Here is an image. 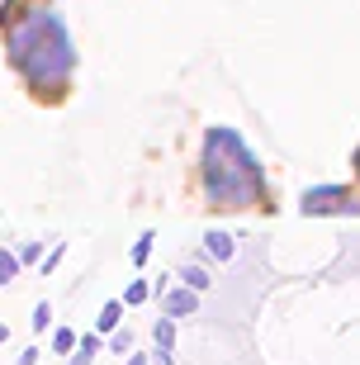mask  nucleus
Instances as JSON below:
<instances>
[{"label":"nucleus","mask_w":360,"mask_h":365,"mask_svg":"<svg viewBox=\"0 0 360 365\" xmlns=\"http://www.w3.org/2000/svg\"><path fill=\"white\" fill-rule=\"evenodd\" d=\"M10 62L29 86L53 91L76 67V43H71L67 24L53 10H38V14H29V19H19L10 29Z\"/></svg>","instance_id":"nucleus-1"},{"label":"nucleus","mask_w":360,"mask_h":365,"mask_svg":"<svg viewBox=\"0 0 360 365\" xmlns=\"http://www.w3.org/2000/svg\"><path fill=\"white\" fill-rule=\"evenodd\" d=\"M204 195L214 209H247L266 195V180H261L252 148L232 128L204 133Z\"/></svg>","instance_id":"nucleus-2"},{"label":"nucleus","mask_w":360,"mask_h":365,"mask_svg":"<svg viewBox=\"0 0 360 365\" xmlns=\"http://www.w3.org/2000/svg\"><path fill=\"white\" fill-rule=\"evenodd\" d=\"M308 218H318V214H360V195L346 185H318V190H308L304 204H299Z\"/></svg>","instance_id":"nucleus-3"},{"label":"nucleus","mask_w":360,"mask_h":365,"mask_svg":"<svg viewBox=\"0 0 360 365\" xmlns=\"http://www.w3.org/2000/svg\"><path fill=\"white\" fill-rule=\"evenodd\" d=\"M200 309V289H171V294H166V318H175V323H180V318H190V313Z\"/></svg>","instance_id":"nucleus-4"},{"label":"nucleus","mask_w":360,"mask_h":365,"mask_svg":"<svg viewBox=\"0 0 360 365\" xmlns=\"http://www.w3.org/2000/svg\"><path fill=\"white\" fill-rule=\"evenodd\" d=\"M204 252H209L214 261H232V252H237V247H232V237H227V232H204Z\"/></svg>","instance_id":"nucleus-5"},{"label":"nucleus","mask_w":360,"mask_h":365,"mask_svg":"<svg viewBox=\"0 0 360 365\" xmlns=\"http://www.w3.org/2000/svg\"><path fill=\"white\" fill-rule=\"evenodd\" d=\"M152 341H157V351H171L175 346V318H161L157 332H152Z\"/></svg>","instance_id":"nucleus-6"},{"label":"nucleus","mask_w":360,"mask_h":365,"mask_svg":"<svg viewBox=\"0 0 360 365\" xmlns=\"http://www.w3.org/2000/svg\"><path fill=\"white\" fill-rule=\"evenodd\" d=\"M119 313H123V299L105 304V309H100V318H95V327H100V332H114V323H119Z\"/></svg>","instance_id":"nucleus-7"},{"label":"nucleus","mask_w":360,"mask_h":365,"mask_svg":"<svg viewBox=\"0 0 360 365\" xmlns=\"http://www.w3.org/2000/svg\"><path fill=\"white\" fill-rule=\"evenodd\" d=\"M95 351H100V337H81V346H76V356H71L67 365H91L95 361Z\"/></svg>","instance_id":"nucleus-8"},{"label":"nucleus","mask_w":360,"mask_h":365,"mask_svg":"<svg viewBox=\"0 0 360 365\" xmlns=\"http://www.w3.org/2000/svg\"><path fill=\"white\" fill-rule=\"evenodd\" d=\"M76 346H81V341H76V332H71V327H57V332H53V351L67 356V351H76Z\"/></svg>","instance_id":"nucleus-9"},{"label":"nucleus","mask_w":360,"mask_h":365,"mask_svg":"<svg viewBox=\"0 0 360 365\" xmlns=\"http://www.w3.org/2000/svg\"><path fill=\"white\" fill-rule=\"evenodd\" d=\"M180 280H185L190 289H200V294H204V289H209V284H214V280H209V275L200 271V266H185V271H180Z\"/></svg>","instance_id":"nucleus-10"},{"label":"nucleus","mask_w":360,"mask_h":365,"mask_svg":"<svg viewBox=\"0 0 360 365\" xmlns=\"http://www.w3.org/2000/svg\"><path fill=\"white\" fill-rule=\"evenodd\" d=\"M147 294H152V289H147V280H133L128 289H123V304H143Z\"/></svg>","instance_id":"nucleus-11"},{"label":"nucleus","mask_w":360,"mask_h":365,"mask_svg":"<svg viewBox=\"0 0 360 365\" xmlns=\"http://www.w3.org/2000/svg\"><path fill=\"white\" fill-rule=\"evenodd\" d=\"M147 257H152V232H143V237L133 242V261L138 266H147Z\"/></svg>","instance_id":"nucleus-12"},{"label":"nucleus","mask_w":360,"mask_h":365,"mask_svg":"<svg viewBox=\"0 0 360 365\" xmlns=\"http://www.w3.org/2000/svg\"><path fill=\"white\" fill-rule=\"evenodd\" d=\"M14 271H19V261H14L10 252H0V284H10V280H14Z\"/></svg>","instance_id":"nucleus-13"},{"label":"nucleus","mask_w":360,"mask_h":365,"mask_svg":"<svg viewBox=\"0 0 360 365\" xmlns=\"http://www.w3.org/2000/svg\"><path fill=\"white\" fill-rule=\"evenodd\" d=\"M34 327H53V309H48V304L34 309Z\"/></svg>","instance_id":"nucleus-14"},{"label":"nucleus","mask_w":360,"mask_h":365,"mask_svg":"<svg viewBox=\"0 0 360 365\" xmlns=\"http://www.w3.org/2000/svg\"><path fill=\"white\" fill-rule=\"evenodd\" d=\"M19 261H24V266H34V261H38V242H29V247H19Z\"/></svg>","instance_id":"nucleus-15"},{"label":"nucleus","mask_w":360,"mask_h":365,"mask_svg":"<svg viewBox=\"0 0 360 365\" xmlns=\"http://www.w3.org/2000/svg\"><path fill=\"white\" fill-rule=\"evenodd\" d=\"M14 365H38V346H29V351L14 356Z\"/></svg>","instance_id":"nucleus-16"},{"label":"nucleus","mask_w":360,"mask_h":365,"mask_svg":"<svg viewBox=\"0 0 360 365\" xmlns=\"http://www.w3.org/2000/svg\"><path fill=\"white\" fill-rule=\"evenodd\" d=\"M128 365H147V356H128Z\"/></svg>","instance_id":"nucleus-17"},{"label":"nucleus","mask_w":360,"mask_h":365,"mask_svg":"<svg viewBox=\"0 0 360 365\" xmlns=\"http://www.w3.org/2000/svg\"><path fill=\"white\" fill-rule=\"evenodd\" d=\"M5 337H10V327H5V323H0V341H5Z\"/></svg>","instance_id":"nucleus-18"},{"label":"nucleus","mask_w":360,"mask_h":365,"mask_svg":"<svg viewBox=\"0 0 360 365\" xmlns=\"http://www.w3.org/2000/svg\"><path fill=\"white\" fill-rule=\"evenodd\" d=\"M356 176H360V152H356Z\"/></svg>","instance_id":"nucleus-19"}]
</instances>
